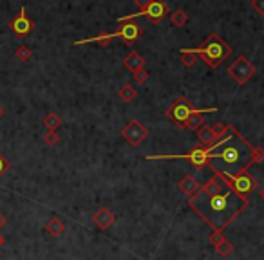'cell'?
<instances>
[{
	"mask_svg": "<svg viewBox=\"0 0 264 260\" xmlns=\"http://www.w3.org/2000/svg\"><path fill=\"white\" fill-rule=\"evenodd\" d=\"M44 230H46L51 237H60L62 233L66 232V224H64V221H62L60 217H51L48 223H46V228H44Z\"/></svg>",
	"mask_w": 264,
	"mask_h": 260,
	"instance_id": "obj_16",
	"label": "cell"
},
{
	"mask_svg": "<svg viewBox=\"0 0 264 260\" xmlns=\"http://www.w3.org/2000/svg\"><path fill=\"white\" fill-rule=\"evenodd\" d=\"M123 67H125L127 71L134 72V71H138V69L145 67V58H143L138 51H130L127 56L123 58Z\"/></svg>",
	"mask_w": 264,
	"mask_h": 260,
	"instance_id": "obj_15",
	"label": "cell"
},
{
	"mask_svg": "<svg viewBox=\"0 0 264 260\" xmlns=\"http://www.w3.org/2000/svg\"><path fill=\"white\" fill-rule=\"evenodd\" d=\"M217 107H210V109H201L198 110L196 114H192L188 119H186V123H184V128H188V130H194V132H198V128H201L204 125V114H210V112H216Z\"/></svg>",
	"mask_w": 264,
	"mask_h": 260,
	"instance_id": "obj_13",
	"label": "cell"
},
{
	"mask_svg": "<svg viewBox=\"0 0 264 260\" xmlns=\"http://www.w3.org/2000/svg\"><path fill=\"white\" fill-rule=\"evenodd\" d=\"M252 7L255 9V13L264 16V0H252Z\"/></svg>",
	"mask_w": 264,
	"mask_h": 260,
	"instance_id": "obj_28",
	"label": "cell"
},
{
	"mask_svg": "<svg viewBox=\"0 0 264 260\" xmlns=\"http://www.w3.org/2000/svg\"><path fill=\"white\" fill-rule=\"evenodd\" d=\"M134 4L138 5V9L140 11H143L146 7V5L150 4V0H134Z\"/></svg>",
	"mask_w": 264,
	"mask_h": 260,
	"instance_id": "obj_30",
	"label": "cell"
},
{
	"mask_svg": "<svg viewBox=\"0 0 264 260\" xmlns=\"http://www.w3.org/2000/svg\"><path fill=\"white\" fill-rule=\"evenodd\" d=\"M255 72H257V69H255L254 63H250V60L246 56H237L236 60H234V63L228 67L230 78H234L239 85L248 83V81L255 76Z\"/></svg>",
	"mask_w": 264,
	"mask_h": 260,
	"instance_id": "obj_8",
	"label": "cell"
},
{
	"mask_svg": "<svg viewBox=\"0 0 264 260\" xmlns=\"http://www.w3.org/2000/svg\"><path fill=\"white\" fill-rule=\"evenodd\" d=\"M212 159H219L224 163L226 165L224 172L228 174H239L248 170L250 166L262 163L264 150L254 147L236 127H232L226 137L210 145V161Z\"/></svg>",
	"mask_w": 264,
	"mask_h": 260,
	"instance_id": "obj_2",
	"label": "cell"
},
{
	"mask_svg": "<svg viewBox=\"0 0 264 260\" xmlns=\"http://www.w3.org/2000/svg\"><path fill=\"white\" fill-rule=\"evenodd\" d=\"M122 136L128 145H132V147H140V145L146 139V136H148V128H146L142 121L132 119V121H128V123L123 127Z\"/></svg>",
	"mask_w": 264,
	"mask_h": 260,
	"instance_id": "obj_9",
	"label": "cell"
},
{
	"mask_svg": "<svg viewBox=\"0 0 264 260\" xmlns=\"http://www.w3.org/2000/svg\"><path fill=\"white\" fill-rule=\"evenodd\" d=\"M230 128L232 125H224V123H216L212 125V130H214V139H216V143L219 141V139H222V137H226L228 134H230Z\"/></svg>",
	"mask_w": 264,
	"mask_h": 260,
	"instance_id": "obj_23",
	"label": "cell"
},
{
	"mask_svg": "<svg viewBox=\"0 0 264 260\" xmlns=\"http://www.w3.org/2000/svg\"><path fill=\"white\" fill-rule=\"evenodd\" d=\"M222 237H224V235H222V232H212L210 235H208V241H210V244H212V246H216V244L221 241Z\"/></svg>",
	"mask_w": 264,
	"mask_h": 260,
	"instance_id": "obj_29",
	"label": "cell"
},
{
	"mask_svg": "<svg viewBox=\"0 0 264 260\" xmlns=\"http://www.w3.org/2000/svg\"><path fill=\"white\" fill-rule=\"evenodd\" d=\"M210 168H212L214 174L219 177V179L228 186V188L240 199V201H246L248 203V199H250V194L257 188V181L248 174V170L244 172H239V174H228V172L221 170V168H217L214 163H210Z\"/></svg>",
	"mask_w": 264,
	"mask_h": 260,
	"instance_id": "obj_4",
	"label": "cell"
},
{
	"mask_svg": "<svg viewBox=\"0 0 264 260\" xmlns=\"http://www.w3.org/2000/svg\"><path fill=\"white\" fill-rule=\"evenodd\" d=\"M192 51L212 69H217L232 54V47L226 43V40H222L217 33H212L210 36H206V40L199 47L192 49Z\"/></svg>",
	"mask_w": 264,
	"mask_h": 260,
	"instance_id": "obj_3",
	"label": "cell"
},
{
	"mask_svg": "<svg viewBox=\"0 0 264 260\" xmlns=\"http://www.w3.org/2000/svg\"><path fill=\"white\" fill-rule=\"evenodd\" d=\"M110 34H112V38H122L127 45H132V43L136 42L138 38L143 34V29L138 24H134V22H123V24L120 25L118 31H116V33H110Z\"/></svg>",
	"mask_w": 264,
	"mask_h": 260,
	"instance_id": "obj_11",
	"label": "cell"
},
{
	"mask_svg": "<svg viewBox=\"0 0 264 260\" xmlns=\"http://www.w3.org/2000/svg\"><path fill=\"white\" fill-rule=\"evenodd\" d=\"M198 112V109H194L190 101L184 96H180V98L176 99L174 103L170 105L168 109L165 110V116L172 121L174 125H178L180 128H184V123H186V119L192 116V114Z\"/></svg>",
	"mask_w": 264,
	"mask_h": 260,
	"instance_id": "obj_6",
	"label": "cell"
},
{
	"mask_svg": "<svg viewBox=\"0 0 264 260\" xmlns=\"http://www.w3.org/2000/svg\"><path fill=\"white\" fill-rule=\"evenodd\" d=\"M6 223H8V219H6V215H4V213H0V228H4V226H6Z\"/></svg>",
	"mask_w": 264,
	"mask_h": 260,
	"instance_id": "obj_31",
	"label": "cell"
},
{
	"mask_svg": "<svg viewBox=\"0 0 264 260\" xmlns=\"http://www.w3.org/2000/svg\"><path fill=\"white\" fill-rule=\"evenodd\" d=\"M10 29L13 31V34H16L18 38H26L28 34H31V31L34 29V22L28 16V11H26L24 5L20 7L18 14L10 22Z\"/></svg>",
	"mask_w": 264,
	"mask_h": 260,
	"instance_id": "obj_10",
	"label": "cell"
},
{
	"mask_svg": "<svg viewBox=\"0 0 264 260\" xmlns=\"http://www.w3.org/2000/svg\"><path fill=\"white\" fill-rule=\"evenodd\" d=\"M10 168H11V163L8 161V159L2 156V154H0V179H2V177L8 174V170H10Z\"/></svg>",
	"mask_w": 264,
	"mask_h": 260,
	"instance_id": "obj_27",
	"label": "cell"
},
{
	"mask_svg": "<svg viewBox=\"0 0 264 260\" xmlns=\"http://www.w3.org/2000/svg\"><path fill=\"white\" fill-rule=\"evenodd\" d=\"M216 250H217V253H219V255L226 259V257L232 255V251H234V246H232V242L228 241L226 237H222L221 241H219V242L216 244Z\"/></svg>",
	"mask_w": 264,
	"mask_h": 260,
	"instance_id": "obj_21",
	"label": "cell"
},
{
	"mask_svg": "<svg viewBox=\"0 0 264 260\" xmlns=\"http://www.w3.org/2000/svg\"><path fill=\"white\" fill-rule=\"evenodd\" d=\"M136 96H138V90L134 89L130 83H125V85H122L120 87V90H118V98L122 99V101H125V103L134 101Z\"/></svg>",
	"mask_w": 264,
	"mask_h": 260,
	"instance_id": "obj_19",
	"label": "cell"
},
{
	"mask_svg": "<svg viewBox=\"0 0 264 260\" xmlns=\"http://www.w3.org/2000/svg\"><path fill=\"white\" fill-rule=\"evenodd\" d=\"M92 223L98 226V230L105 232V230H108V228L116 223V215H114L107 206H104V208H100L98 212H94V215H92Z\"/></svg>",
	"mask_w": 264,
	"mask_h": 260,
	"instance_id": "obj_12",
	"label": "cell"
},
{
	"mask_svg": "<svg viewBox=\"0 0 264 260\" xmlns=\"http://www.w3.org/2000/svg\"><path fill=\"white\" fill-rule=\"evenodd\" d=\"M259 195H260V199H262V201H264V186H262V188H260V192H259Z\"/></svg>",
	"mask_w": 264,
	"mask_h": 260,
	"instance_id": "obj_33",
	"label": "cell"
},
{
	"mask_svg": "<svg viewBox=\"0 0 264 260\" xmlns=\"http://www.w3.org/2000/svg\"><path fill=\"white\" fill-rule=\"evenodd\" d=\"M166 14H168V5H166L163 0H150V4L146 5L143 11L134 13V14H127V16H122L118 22L123 24V22H132V18H138V16H146L152 24H160V22H163V18H165Z\"/></svg>",
	"mask_w": 264,
	"mask_h": 260,
	"instance_id": "obj_7",
	"label": "cell"
},
{
	"mask_svg": "<svg viewBox=\"0 0 264 260\" xmlns=\"http://www.w3.org/2000/svg\"><path fill=\"white\" fill-rule=\"evenodd\" d=\"M31 56H33V52H31V49H29L28 45H20V47L14 51V58L20 60V62H29Z\"/></svg>",
	"mask_w": 264,
	"mask_h": 260,
	"instance_id": "obj_24",
	"label": "cell"
},
{
	"mask_svg": "<svg viewBox=\"0 0 264 260\" xmlns=\"http://www.w3.org/2000/svg\"><path fill=\"white\" fill-rule=\"evenodd\" d=\"M146 159H150V161H154V159H186L198 170L212 163L210 161V147H194L188 154H183V156H180V154H174V156H146Z\"/></svg>",
	"mask_w": 264,
	"mask_h": 260,
	"instance_id": "obj_5",
	"label": "cell"
},
{
	"mask_svg": "<svg viewBox=\"0 0 264 260\" xmlns=\"http://www.w3.org/2000/svg\"><path fill=\"white\" fill-rule=\"evenodd\" d=\"M180 56H181V63H183L184 67H188V69H192V67L198 63V54H196L192 49H181Z\"/></svg>",
	"mask_w": 264,
	"mask_h": 260,
	"instance_id": "obj_20",
	"label": "cell"
},
{
	"mask_svg": "<svg viewBox=\"0 0 264 260\" xmlns=\"http://www.w3.org/2000/svg\"><path fill=\"white\" fill-rule=\"evenodd\" d=\"M42 125L48 128V132H56L58 128L62 127V118L56 112H49L48 116L42 119Z\"/></svg>",
	"mask_w": 264,
	"mask_h": 260,
	"instance_id": "obj_18",
	"label": "cell"
},
{
	"mask_svg": "<svg viewBox=\"0 0 264 260\" xmlns=\"http://www.w3.org/2000/svg\"><path fill=\"white\" fill-rule=\"evenodd\" d=\"M148 76H150V72L146 71L145 67H142V69H138V71L132 72V78H134L136 83H145V81L148 80Z\"/></svg>",
	"mask_w": 264,
	"mask_h": 260,
	"instance_id": "obj_25",
	"label": "cell"
},
{
	"mask_svg": "<svg viewBox=\"0 0 264 260\" xmlns=\"http://www.w3.org/2000/svg\"><path fill=\"white\" fill-rule=\"evenodd\" d=\"M178 188L183 192L186 197H194V195L198 194L199 192V188H201V185L198 183V179L194 177V175H184L183 179L180 181V185H178Z\"/></svg>",
	"mask_w": 264,
	"mask_h": 260,
	"instance_id": "obj_14",
	"label": "cell"
},
{
	"mask_svg": "<svg viewBox=\"0 0 264 260\" xmlns=\"http://www.w3.org/2000/svg\"><path fill=\"white\" fill-rule=\"evenodd\" d=\"M4 242H6V239H4V237H2V235H0V248L4 246Z\"/></svg>",
	"mask_w": 264,
	"mask_h": 260,
	"instance_id": "obj_32",
	"label": "cell"
},
{
	"mask_svg": "<svg viewBox=\"0 0 264 260\" xmlns=\"http://www.w3.org/2000/svg\"><path fill=\"white\" fill-rule=\"evenodd\" d=\"M170 22L176 27H183L186 22H188V14L184 13L183 9H176L174 13H170Z\"/></svg>",
	"mask_w": 264,
	"mask_h": 260,
	"instance_id": "obj_22",
	"label": "cell"
},
{
	"mask_svg": "<svg viewBox=\"0 0 264 260\" xmlns=\"http://www.w3.org/2000/svg\"><path fill=\"white\" fill-rule=\"evenodd\" d=\"M198 141L203 145V147H210L216 143L214 139V130H212V125H203L201 128H198Z\"/></svg>",
	"mask_w": 264,
	"mask_h": 260,
	"instance_id": "obj_17",
	"label": "cell"
},
{
	"mask_svg": "<svg viewBox=\"0 0 264 260\" xmlns=\"http://www.w3.org/2000/svg\"><path fill=\"white\" fill-rule=\"evenodd\" d=\"M188 206L203 219L214 232H224L240 213L248 208L246 201H240L216 174L204 183L194 197L188 199Z\"/></svg>",
	"mask_w": 264,
	"mask_h": 260,
	"instance_id": "obj_1",
	"label": "cell"
},
{
	"mask_svg": "<svg viewBox=\"0 0 264 260\" xmlns=\"http://www.w3.org/2000/svg\"><path fill=\"white\" fill-rule=\"evenodd\" d=\"M44 141H46V145H49V147H56L58 143H60V136H58L56 132H46Z\"/></svg>",
	"mask_w": 264,
	"mask_h": 260,
	"instance_id": "obj_26",
	"label": "cell"
},
{
	"mask_svg": "<svg viewBox=\"0 0 264 260\" xmlns=\"http://www.w3.org/2000/svg\"><path fill=\"white\" fill-rule=\"evenodd\" d=\"M2 116H4V107L0 105V118H2Z\"/></svg>",
	"mask_w": 264,
	"mask_h": 260,
	"instance_id": "obj_34",
	"label": "cell"
}]
</instances>
